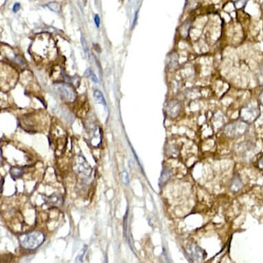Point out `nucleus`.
I'll return each instance as SVG.
<instances>
[{
  "label": "nucleus",
  "instance_id": "nucleus-1",
  "mask_svg": "<svg viewBox=\"0 0 263 263\" xmlns=\"http://www.w3.org/2000/svg\"><path fill=\"white\" fill-rule=\"evenodd\" d=\"M45 236L40 232H33L20 237V244L24 249L34 250L43 244Z\"/></svg>",
  "mask_w": 263,
  "mask_h": 263
},
{
  "label": "nucleus",
  "instance_id": "nucleus-2",
  "mask_svg": "<svg viewBox=\"0 0 263 263\" xmlns=\"http://www.w3.org/2000/svg\"><path fill=\"white\" fill-rule=\"evenodd\" d=\"M249 128V123L240 119L226 125L225 133L230 138H238L244 135Z\"/></svg>",
  "mask_w": 263,
  "mask_h": 263
},
{
  "label": "nucleus",
  "instance_id": "nucleus-3",
  "mask_svg": "<svg viewBox=\"0 0 263 263\" xmlns=\"http://www.w3.org/2000/svg\"><path fill=\"white\" fill-rule=\"evenodd\" d=\"M260 114L259 107L256 105L248 104L243 107L240 111V119L247 123H252L254 122Z\"/></svg>",
  "mask_w": 263,
  "mask_h": 263
},
{
  "label": "nucleus",
  "instance_id": "nucleus-4",
  "mask_svg": "<svg viewBox=\"0 0 263 263\" xmlns=\"http://www.w3.org/2000/svg\"><path fill=\"white\" fill-rule=\"evenodd\" d=\"M185 253L191 262H202L206 255L205 251L196 244H190L187 246Z\"/></svg>",
  "mask_w": 263,
  "mask_h": 263
},
{
  "label": "nucleus",
  "instance_id": "nucleus-5",
  "mask_svg": "<svg viewBox=\"0 0 263 263\" xmlns=\"http://www.w3.org/2000/svg\"><path fill=\"white\" fill-rule=\"evenodd\" d=\"M75 166L77 172L85 176H90L92 173V168L87 163L85 159L82 156H78L75 161Z\"/></svg>",
  "mask_w": 263,
  "mask_h": 263
},
{
  "label": "nucleus",
  "instance_id": "nucleus-6",
  "mask_svg": "<svg viewBox=\"0 0 263 263\" xmlns=\"http://www.w3.org/2000/svg\"><path fill=\"white\" fill-rule=\"evenodd\" d=\"M181 111V103L177 99H171L166 105V112L172 119H175Z\"/></svg>",
  "mask_w": 263,
  "mask_h": 263
},
{
  "label": "nucleus",
  "instance_id": "nucleus-7",
  "mask_svg": "<svg viewBox=\"0 0 263 263\" xmlns=\"http://www.w3.org/2000/svg\"><path fill=\"white\" fill-rule=\"evenodd\" d=\"M57 89L61 97L64 98L66 100L73 101L75 99V92L69 85L66 84H59L58 85Z\"/></svg>",
  "mask_w": 263,
  "mask_h": 263
},
{
  "label": "nucleus",
  "instance_id": "nucleus-8",
  "mask_svg": "<svg viewBox=\"0 0 263 263\" xmlns=\"http://www.w3.org/2000/svg\"><path fill=\"white\" fill-rule=\"evenodd\" d=\"M45 203L47 204L48 205H52V206H59L62 205L63 203V198L62 196L59 194H53L51 196H49L46 198L44 199Z\"/></svg>",
  "mask_w": 263,
  "mask_h": 263
},
{
  "label": "nucleus",
  "instance_id": "nucleus-9",
  "mask_svg": "<svg viewBox=\"0 0 263 263\" xmlns=\"http://www.w3.org/2000/svg\"><path fill=\"white\" fill-rule=\"evenodd\" d=\"M243 187V183L242 181V179L240 178V175L238 174H236L233 176L232 183L230 185V190H232L233 192H238Z\"/></svg>",
  "mask_w": 263,
  "mask_h": 263
},
{
  "label": "nucleus",
  "instance_id": "nucleus-10",
  "mask_svg": "<svg viewBox=\"0 0 263 263\" xmlns=\"http://www.w3.org/2000/svg\"><path fill=\"white\" fill-rule=\"evenodd\" d=\"M172 175V171L170 169H169L168 168H167V167L163 168V170H162L161 176H160V178H159V185L161 187V188H162L163 185H165V184L168 183V181L170 179Z\"/></svg>",
  "mask_w": 263,
  "mask_h": 263
},
{
  "label": "nucleus",
  "instance_id": "nucleus-11",
  "mask_svg": "<svg viewBox=\"0 0 263 263\" xmlns=\"http://www.w3.org/2000/svg\"><path fill=\"white\" fill-rule=\"evenodd\" d=\"M178 55L176 52L171 53L169 56L168 68L170 70H176L178 67Z\"/></svg>",
  "mask_w": 263,
  "mask_h": 263
},
{
  "label": "nucleus",
  "instance_id": "nucleus-12",
  "mask_svg": "<svg viewBox=\"0 0 263 263\" xmlns=\"http://www.w3.org/2000/svg\"><path fill=\"white\" fill-rule=\"evenodd\" d=\"M9 173L13 179L20 178L24 173V169L19 167H11L10 169Z\"/></svg>",
  "mask_w": 263,
  "mask_h": 263
},
{
  "label": "nucleus",
  "instance_id": "nucleus-13",
  "mask_svg": "<svg viewBox=\"0 0 263 263\" xmlns=\"http://www.w3.org/2000/svg\"><path fill=\"white\" fill-rule=\"evenodd\" d=\"M166 154L168 156L171 158H175L178 156L179 154V149L175 145H171L169 146L168 149H166Z\"/></svg>",
  "mask_w": 263,
  "mask_h": 263
},
{
  "label": "nucleus",
  "instance_id": "nucleus-14",
  "mask_svg": "<svg viewBox=\"0 0 263 263\" xmlns=\"http://www.w3.org/2000/svg\"><path fill=\"white\" fill-rule=\"evenodd\" d=\"M94 98L95 101L97 103H99V104H101L104 105H106V101H105V98L104 97V95H103L102 92H101L99 90H95L94 92Z\"/></svg>",
  "mask_w": 263,
  "mask_h": 263
},
{
  "label": "nucleus",
  "instance_id": "nucleus-15",
  "mask_svg": "<svg viewBox=\"0 0 263 263\" xmlns=\"http://www.w3.org/2000/svg\"><path fill=\"white\" fill-rule=\"evenodd\" d=\"M81 41H82V47L83 49V51H84V53L85 54V55H86L87 58L89 60H90V59H91L90 52L89 50V48H88L87 41H86V40H85V37L83 35L82 36V39H81Z\"/></svg>",
  "mask_w": 263,
  "mask_h": 263
},
{
  "label": "nucleus",
  "instance_id": "nucleus-16",
  "mask_svg": "<svg viewBox=\"0 0 263 263\" xmlns=\"http://www.w3.org/2000/svg\"><path fill=\"white\" fill-rule=\"evenodd\" d=\"M48 7L51 10V11L55 12V13H59V12L61 11L60 4L55 2L49 3L48 4Z\"/></svg>",
  "mask_w": 263,
  "mask_h": 263
},
{
  "label": "nucleus",
  "instance_id": "nucleus-17",
  "mask_svg": "<svg viewBox=\"0 0 263 263\" xmlns=\"http://www.w3.org/2000/svg\"><path fill=\"white\" fill-rule=\"evenodd\" d=\"M257 81L260 85H263V63L260 66L259 70L258 72Z\"/></svg>",
  "mask_w": 263,
  "mask_h": 263
},
{
  "label": "nucleus",
  "instance_id": "nucleus-18",
  "mask_svg": "<svg viewBox=\"0 0 263 263\" xmlns=\"http://www.w3.org/2000/svg\"><path fill=\"white\" fill-rule=\"evenodd\" d=\"M85 75H86L87 77H90L91 80H92L93 82H95V83H98V79H97V76L95 75L94 72H93L90 69V68H88V69H87V70L85 71Z\"/></svg>",
  "mask_w": 263,
  "mask_h": 263
},
{
  "label": "nucleus",
  "instance_id": "nucleus-19",
  "mask_svg": "<svg viewBox=\"0 0 263 263\" xmlns=\"http://www.w3.org/2000/svg\"><path fill=\"white\" fill-rule=\"evenodd\" d=\"M121 180L123 181V183L125 184V185H128L130 183V177L128 173H127L126 171H123L121 173Z\"/></svg>",
  "mask_w": 263,
  "mask_h": 263
},
{
  "label": "nucleus",
  "instance_id": "nucleus-20",
  "mask_svg": "<svg viewBox=\"0 0 263 263\" xmlns=\"http://www.w3.org/2000/svg\"><path fill=\"white\" fill-rule=\"evenodd\" d=\"M247 2L248 0H237V1L235 2V5L238 8H244L245 5L247 4Z\"/></svg>",
  "mask_w": 263,
  "mask_h": 263
},
{
  "label": "nucleus",
  "instance_id": "nucleus-21",
  "mask_svg": "<svg viewBox=\"0 0 263 263\" xmlns=\"http://www.w3.org/2000/svg\"><path fill=\"white\" fill-rule=\"evenodd\" d=\"M86 249H87L86 246H85L84 248H83V249L82 250V252H80V254L77 255V258H76V262H82L83 256V255H84L85 252H86Z\"/></svg>",
  "mask_w": 263,
  "mask_h": 263
},
{
  "label": "nucleus",
  "instance_id": "nucleus-22",
  "mask_svg": "<svg viewBox=\"0 0 263 263\" xmlns=\"http://www.w3.org/2000/svg\"><path fill=\"white\" fill-rule=\"evenodd\" d=\"M100 18L99 16V14H96L95 17V23L96 24V26H97V28H99L100 26Z\"/></svg>",
  "mask_w": 263,
  "mask_h": 263
},
{
  "label": "nucleus",
  "instance_id": "nucleus-23",
  "mask_svg": "<svg viewBox=\"0 0 263 263\" xmlns=\"http://www.w3.org/2000/svg\"><path fill=\"white\" fill-rule=\"evenodd\" d=\"M258 168L260 169V170H262L263 172V156L258 160Z\"/></svg>",
  "mask_w": 263,
  "mask_h": 263
},
{
  "label": "nucleus",
  "instance_id": "nucleus-24",
  "mask_svg": "<svg viewBox=\"0 0 263 263\" xmlns=\"http://www.w3.org/2000/svg\"><path fill=\"white\" fill-rule=\"evenodd\" d=\"M19 8H20V4L18 3V2H17V3L14 4L13 11L14 13H17V12H18L19 10Z\"/></svg>",
  "mask_w": 263,
  "mask_h": 263
},
{
  "label": "nucleus",
  "instance_id": "nucleus-25",
  "mask_svg": "<svg viewBox=\"0 0 263 263\" xmlns=\"http://www.w3.org/2000/svg\"><path fill=\"white\" fill-rule=\"evenodd\" d=\"M258 100L260 103V104H262L263 105V90L260 93L259 97H258Z\"/></svg>",
  "mask_w": 263,
  "mask_h": 263
},
{
  "label": "nucleus",
  "instance_id": "nucleus-26",
  "mask_svg": "<svg viewBox=\"0 0 263 263\" xmlns=\"http://www.w3.org/2000/svg\"><path fill=\"white\" fill-rule=\"evenodd\" d=\"M4 183V180L3 178H1V192L2 193V189H3V184Z\"/></svg>",
  "mask_w": 263,
  "mask_h": 263
},
{
  "label": "nucleus",
  "instance_id": "nucleus-27",
  "mask_svg": "<svg viewBox=\"0 0 263 263\" xmlns=\"http://www.w3.org/2000/svg\"><path fill=\"white\" fill-rule=\"evenodd\" d=\"M262 1V5H263V0H261Z\"/></svg>",
  "mask_w": 263,
  "mask_h": 263
}]
</instances>
